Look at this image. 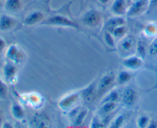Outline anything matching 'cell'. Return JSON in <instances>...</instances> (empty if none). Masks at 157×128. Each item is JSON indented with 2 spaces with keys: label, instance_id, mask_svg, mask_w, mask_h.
Returning <instances> with one entry per match:
<instances>
[{
  "label": "cell",
  "instance_id": "6da1fadb",
  "mask_svg": "<svg viewBox=\"0 0 157 128\" xmlns=\"http://www.w3.org/2000/svg\"><path fill=\"white\" fill-rule=\"evenodd\" d=\"M41 24L42 25L53 26V27H70L73 29L80 28L78 23L69 18L68 17L62 15H55L48 18H44Z\"/></svg>",
  "mask_w": 157,
  "mask_h": 128
},
{
  "label": "cell",
  "instance_id": "7a4b0ae2",
  "mask_svg": "<svg viewBox=\"0 0 157 128\" xmlns=\"http://www.w3.org/2000/svg\"><path fill=\"white\" fill-rule=\"evenodd\" d=\"M82 101L81 92L80 91H74L66 94L60 99L58 103V106L61 111L64 112H70L75 108L79 106V103Z\"/></svg>",
  "mask_w": 157,
  "mask_h": 128
},
{
  "label": "cell",
  "instance_id": "3957f363",
  "mask_svg": "<svg viewBox=\"0 0 157 128\" xmlns=\"http://www.w3.org/2000/svg\"><path fill=\"white\" fill-rule=\"evenodd\" d=\"M149 11V0H132L131 5L128 6L127 16L133 18L144 15Z\"/></svg>",
  "mask_w": 157,
  "mask_h": 128
},
{
  "label": "cell",
  "instance_id": "277c9868",
  "mask_svg": "<svg viewBox=\"0 0 157 128\" xmlns=\"http://www.w3.org/2000/svg\"><path fill=\"white\" fill-rule=\"evenodd\" d=\"M83 24L88 27H97L101 24L102 17L101 13L95 9H90L84 13L81 18Z\"/></svg>",
  "mask_w": 157,
  "mask_h": 128
},
{
  "label": "cell",
  "instance_id": "5b68a950",
  "mask_svg": "<svg viewBox=\"0 0 157 128\" xmlns=\"http://www.w3.org/2000/svg\"><path fill=\"white\" fill-rule=\"evenodd\" d=\"M114 83H116V76L114 73L110 72L104 74L101 79L98 81V96H102L105 94Z\"/></svg>",
  "mask_w": 157,
  "mask_h": 128
},
{
  "label": "cell",
  "instance_id": "8992f818",
  "mask_svg": "<svg viewBox=\"0 0 157 128\" xmlns=\"http://www.w3.org/2000/svg\"><path fill=\"white\" fill-rule=\"evenodd\" d=\"M25 54L24 51L16 44H12L6 50V57L8 61L18 64L24 61Z\"/></svg>",
  "mask_w": 157,
  "mask_h": 128
},
{
  "label": "cell",
  "instance_id": "52a82bcc",
  "mask_svg": "<svg viewBox=\"0 0 157 128\" xmlns=\"http://www.w3.org/2000/svg\"><path fill=\"white\" fill-rule=\"evenodd\" d=\"M4 80L10 85H14L18 80V69L16 64L8 61L3 66L2 69Z\"/></svg>",
  "mask_w": 157,
  "mask_h": 128
},
{
  "label": "cell",
  "instance_id": "ba28073f",
  "mask_svg": "<svg viewBox=\"0 0 157 128\" xmlns=\"http://www.w3.org/2000/svg\"><path fill=\"white\" fill-rule=\"evenodd\" d=\"M21 100L23 103L35 109L41 108L44 103V98L40 94L37 92L27 93L21 95Z\"/></svg>",
  "mask_w": 157,
  "mask_h": 128
},
{
  "label": "cell",
  "instance_id": "9c48e42d",
  "mask_svg": "<svg viewBox=\"0 0 157 128\" xmlns=\"http://www.w3.org/2000/svg\"><path fill=\"white\" fill-rule=\"evenodd\" d=\"M82 101L90 103L98 98V81H94L86 88L80 91Z\"/></svg>",
  "mask_w": 157,
  "mask_h": 128
},
{
  "label": "cell",
  "instance_id": "30bf717a",
  "mask_svg": "<svg viewBox=\"0 0 157 128\" xmlns=\"http://www.w3.org/2000/svg\"><path fill=\"white\" fill-rule=\"evenodd\" d=\"M136 44L134 38L130 35H126L125 37L121 38L119 43L120 50L122 53L127 54V56L133 54L134 50H136Z\"/></svg>",
  "mask_w": 157,
  "mask_h": 128
},
{
  "label": "cell",
  "instance_id": "8fae6325",
  "mask_svg": "<svg viewBox=\"0 0 157 128\" xmlns=\"http://www.w3.org/2000/svg\"><path fill=\"white\" fill-rule=\"evenodd\" d=\"M122 65L129 70L139 69L144 65V59L136 54H132L123 59Z\"/></svg>",
  "mask_w": 157,
  "mask_h": 128
},
{
  "label": "cell",
  "instance_id": "7c38bea8",
  "mask_svg": "<svg viewBox=\"0 0 157 128\" xmlns=\"http://www.w3.org/2000/svg\"><path fill=\"white\" fill-rule=\"evenodd\" d=\"M137 92L132 88H127L121 94V101L127 108L133 106L137 101Z\"/></svg>",
  "mask_w": 157,
  "mask_h": 128
},
{
  "label": "cell",
  "instance_id": "4fadbf2b",
  "mask_svg": "<svg viewBox=\"0 0 157 128\" xmlns=\"http://www.w3.org/2000/svg\"><path fill=\"white\" fill-rule=\"evenodd\" d=\"M44 19V15L41 11H33L26 15L23 23L26 26H34L35 24H41Z\"/></svg>",
  "mask_w": 157,
  "mask_h": 128
},
{
  "label": "cell",
  "instance_id": "5bb4252c",
  "mask_svg": "<svg viewBox=\"0 0 157 128\" xmlns=\"http://www.w3.org/2000/svg\"><path fill=\"white\" fill-rule=\"evenodd\" d=\"M127 3L126 0H113L110 6V11L113 15L124 16L127 15Z\"/></svg>",
  "mask_w": 157,
  "mask_h": 128
},
{
  "label": "cell",
  "instance_id": "9a60e30c",
  "mask_svg": "<svg viewBox=\"0 0 157 128\" xmlns=\"http://www.w3.org/2000/svg\"><path fill=\"white\" fill-rule=\"evenodd\" d=\"M16 20L7 14L0 15V30L2 32L9 31L16 25Z\"/></svg>",
  "mask_w": 157,
  "mask_h": 128
},
{
  "label": "cell",
  "instance_id": "2e32d148",
  "mask_svg": "<svg viewBox=\"0 0 157 128\" xmlns=\"http://www.w3.org/2000/svg\"><path fill=\"white\" fill-rule=\"evenodd\" d=\"M117 107V102L107 101L102 103L101 106L98 109V115L100 117H106L111 114L113 111L116 110Z\"/></svg>",
  "mask_w": 157,
  "mask_h": 128
},
{
  "label": "cell",
  "instance_id": "e0dca14e",
  "mask_svg": "<svg viewBox=\"0 0 157 128\" xmlns=\"http://www.w3.org/2000/svg\"><path fill=\"white\" fill-rule=\"evenodd\" d=\"M22 0H5L4 9L6 12L16 13L22 9Z\"/></svg>",
  "mask_w": 157,
  "mask_h": 128
},
{
  "label": "cell",
  "instance_id": "ac0fdd59",
  "mask_svg": "<svg viewBox=\"0 0 157 128\" xmlns=\"http://www.w3.org/2000/svg\"><path fill=\"white\" fill-rule=\"evenodd\" d=\"M124 24H126V19L124 18V16L114 15L113 17L107 20V22H106V27L108 30H111L114 27L124 25Z\"/></svg>",
  "mask_w": 157,
  "mask_h": 128
},
{
  "label": "cell",
  "instance_id": "d6986e66",
  "mask_svg": "<svg viewBox=\"0 0 157 128\" xmlns=\"http://www.w3.org/2000/svg\"><path fill=\"white\" fill-rule=\"evenodd\" d=\"M32 126L34 127H47V126H49L48 118L43 114L35 115L32 119Z\"/></svg>",
  "mask_w": 157,
  "mask_h": 128
},
{
  "label": "cell",
  "instance_id": "ffe728a7",
  "mask_svg": "<svg viewBox=\"0 0 157 128\" xmlns=\"http://www.w3.org/2000/svg\"><path fill=\"white\" fill-rule=\"evenodd\" d=\"M11 114L17 120H21L25 117V111L22 106L19 104H12L11 106Z\"/></svg>",
  "mask_w": 157,
  "mask_h": 128
},
{
  "label": "cell",
  "instance_id": "44dd1931",
  "mask_svg": "<svg viewBox=\"0 0 157 128\" xmlns=\"http://www.w3.org/2000/svg\"><path fill=\"white\" fill-rule=\"evenodd\" d=\"M132 75L130 72L121 71L118 73L117 76H116V83L118 85H125L131 80Z\"/></svg>",
  "mask_w": 157,
  "mask_h": 128
},
{
  "label": "cell",
  "instance_id": "7402d4cb",
  "mask_svg": "<svg viewBox=\"0 0 157 128\" xmlns=\"http://www.w3.org/2000/svg\"><path fill=\"white\" fill-rule=\"evenodd\" d=\"M144 34L148 37H156L157 36V23L154 21L147 23L144 28Z\"/></svg>",
  "mask_w": 157,
  "mask_h": 128
},
{
  "label": "cell",
  "instance_id": "603a6c76",
  "mask_svg": "<svg viewBox=\"0 0 157 128\" xmlns=\"http://www.w3.org/2000/svg\"><path fill=\"white\" fill-rule=\"evenodd\" d=\"M120 100H121V94L119 93L118 90L114 89L107 92V94L103 98L102 103L107 101L118 102Z\"/></svg>",
  "mask_w": 157,
  "mask_h": 128
},
{
  "label": "cell",
  "instance_id": "cb8c5ba5",
  "mask_svg": "<svg viewBox=\"0 0 157 128\" xmlns=\"http://www.w3.org/2000/svg\"><path fill=\"white\" fill-rule=\"evenodd\" d=\"M112 33V34L114 36L115 38H123L125 37L127 34V27H126L125 24L124 25L118 26V27H114L111 30H109Z\"/></svg>",
  "mask_w": 157,
  "mask_h": 128
},
{
  "label": "cell",
  "instance_id": "d4e9b609",
  "mask_svg": "<svg viewBox=\"0 0 157 128\" xmlns=\"http://www.w3.org/2000/svg\"><path fill=\"white\" fill-rule=\"evenodd\" d=\"M148 52V49H147L145 44L144 41H139L136 44V54L140 56L141 58L144 59L147 55V53Z\"/></svg>",
  "mask_w": 157,
  "mask_h": 128
},
{
  "label": "cell",
  "instance_id": "484cf974",
  "mask_svg": "<svg viewBox=\"0 0 157 128\" xmlns=\"http://www.w3.org/2000/svg\"><path fill=\"white\" fill-rule=\"evenodd\" d=\"M151 120L150 117L147 115H140L136 120V124L138 127L146 128L148 127L150 122Z\"/></svg>",
  "mask_w": 157,
  "mask_h": 128
},
{
  "label": "cell",
  "instance_id": "4316f807",
  "mask_svg": "<svg viewBox=\"0 0 157 128\" xmlns=\"http://www.w3.org/2000/svg\"><path fill=\"white\" fill-rule=\"evenodd\" d=\"M124 121H125V117L124 114H120L117 117H115L111 121V123L109 125L110 127L112 128H119L124 125Z\"/></svg>",
  "mask_w": 157,
  "mask_h": 128
},
{
  "label": "cell",
  "instance_id": "83f0119b",
  "mask_svg": "<svg viewBox=\"0 0 157 128\" xmlns=\"http://www.w3.org/2000/svg\"><path fill=\"white\" fill-rule=\"evenodd\" d=\"M104 41L106 44L109 46L110 47H116V41H115V37L112 33L109 30L106 31L104 33Z\"/></svg>",
  "mask_w": 157,
  "mask_h": 128
},
{
  "label": "cell",
  "instance_id": "f1b7e54d",
  "mask_svg": "<svg viewBox=\"0 0 157 128\" xmlns=\"http://www.w3.org/2000/svg\"><path fill=\"white\" fill-rule=\"evenodd\" d=\"M8 94V86L6 82L0 76V98H6Z\"/></svg>",
  "mask_w": 157,
  "mask_h": 128
},
{
  "label": "cell",
  "instance_id": "f546056e",
  "mask_svg": "<svg viewBox=\"0 0 157 128\" xmlns=\"http://www.w3.org/2000/svg\"><path fill=\"white\" fill-rule=\"evenodd\" d=\"M148 53L150 56H157V36L153 38L151 44L148 47Z\"/></svg>",
  "mask_w": 157,
  "mask_h": 128
},
{
  "label": "cell",
  "instance_id": "4dcf8cb0",
  "mask_svg": "<svg viewBox=\"0 0 157 128\" xmlns=\"http://www.w3.org/2000/svg\"><path fill=\"white\" fill-rule=\"evenodd\" d=\"M90 126H92V127H104V126H105V125H104V122H103L101 117L97 115L92 119Z\"/></svg>",
  "mask_w": 157,
  "mask_h": 128
},
{
  "label": "cell",
  "instance_id": "1f68e13d",
  "mask_svg": "<svg viewBox=\"0 0 157 128\" xmlns=\"http://www.w3.org/2000/svg\"><path fill=\"white\" fill-rule=\"evenodd\" d=\"M6 49V42L2 37H0V56Z\"/></svg>",
  "mask_w": 157,
  "mask_h": 128
},
{
  "label": "cell",
  "instance_id": "d6a6232c",
  "mask_svg": "<svg viewBox=\"0 0 157 128\" xmlns=\"http://www.w3.org/2000/svg\"><path fill=\"white\" fill-rule=\"evenodd\" d=\"M157 8V0H149V11Z\"/></svg>",
  "mask_w": 157,
  "mask_h": 128
},
{
  "label": "cell",
  "instance_id": "836d02e7",
  "mask_svg": "<svg viewBox=\"0 0 157 128\" xmlns=\"http://www.w3.org/2000/svg\"><path fill=\"white\" fill-rule=\"evenodd\" d=\"M2 127L12 128V127H13V125H12L9 121H3L2 125Z\"/></svg>",
  "mask_w": 157,
  "mask_h": 128
},
{
  "label": "cell",
  "instance_id": "e575fe53",
  "mask_svg": "<svg viewBox=\"0 0 157 128\" xmlns=\"http://www.w3.org/2000/svg\"><path fill=\"white\" fill-rule=\"evenodd\" d=\"M148 127H157V121L154 120H151L150 122Z\"/></svg>",
  "mask_w": 157,
  "mask_h": 128
},
{
  "label": "cell",
  "instance_id": "d590c367",
  "mask_svg": "<svg viewBox=\"0 0 157 128\" xmlns=\"http://www.w3.org/2000/svg\"><path fill=\"white\" fill-rule=\"evenodd\" d=\"M100 3H101L102 5H107V3L110 2V0H98Z\"/></svg>",
  "mask_w": 157,
  "mask_h": 128
},
{
  "label": "cell",
  "instance_id": "8d00e7d4",
  "mask_svg": "<svg viewBox=\"0 0 157 128\" xmlns=\"http://www.w3.org/2000/svg\"><path fill=\"white\" fill-rule=\"evenodd\" d=\"M2 123H3V116H2V114L1 111H0V127H1L2 125Z\"/></svg>",
  "mask_w": 157,
  "mask_h": 128
},
{
  "label": "cell",
  "instance_id": "74e56055",
  "mask_svg": "<svg viewBox=\"0 0 157 128\" xmlns=\"http://www.w3.org/2000/svg\"><path fill=\"white\" fill-rule=\"evenodd\" d=\"M2 1H5V0H0V2H2Z\"/></svg>",
  "mask_w": 157,
  "mask_h": 128
},
{
  "label": "cell",
  "instance_id": "f35d334b",
  "mask_svg": "<svg viewBox=\"0 0 157 128\" xmlns=\"http://www.w3.org/2000/svg\"><path fill=\"white\" fill-rule=\"evenodd\" d=\"M130 2H131V1H132V0H130Z\"/></svg>",
  "mask_w": 157,
  "mask_h": 128
}]
</instances>
